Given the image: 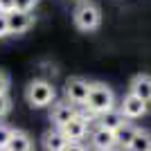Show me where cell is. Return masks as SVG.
<instances>
[{
    "label": "cell",
    "instance_id": "30bf717a",
    "mask_svg": "<svg viewBox=\"0 0 151 151\" xmlns=\"http://www.w3.org/2000/svg\"><path fill=\"white\" fill-rule=\"evenodd\" d=\"M129 93L135 95V97H140L142 101L151 99V75H135L131 79Z\"/></svg>",
    "mask_w": 151,
    "mask_h": 151
},
{
    "label": "cell",
    "instance_id": "7a4b0ae2",
    "mask_svg": "<svg viewBox=\"0 0 151 151\" xmlns=\"http://www.w3.org/2000/svg\"><path fill=\"white\" fill-rule=\"evenodd\" d=\"M25 97H27V104L34 108H43V106H50L54 101V86L45 79H34L29 81L25 90Z\"/></svg>",
    "mask_w": 151,
    "mask_h": 151
},
{
    "label": "cell",
    "instance_id": "ffe728a7",
    "mask_svg": "<svg viewBox=\"0 0 151 151\" xmlns=\"http://www.w3.org/2000/svg\"><path fill=\"white\" fill-rule=\"evenodd\" d=\"M63 151H88V147L83 145V142H70Z\"/></svg>",
    "mask_w": 151,
    "mask_h": 151
},
{
    "label": "cell",
    "instance_id": "52a82bcc",
    "mask_svg": "<svg viewBox=\"0 0 151 151\" xmlns=\"http://www.w3.org/2000/svg\"><path fill=\"white\" fill-rule=\"evenodd\" d=\"M90 147L95 151H113L117 147V140H115L113 131H106L101 126H95V131L90 133Z\"/></svg>",
    "mask_w": 151,
    "mask_h": 151
},
{
    "label": "cell",
    "instance_id": "5b68a950",
    "mask_svg": "<svg viewBox=\"0 0 151 151\" xmlns=\"http://www.w3.org/2000/svg\"><path fill=\"white\" fill-rule=\"evenodd\" d=\"M59 131L63 133V138L68 140V142H81V140L88 135V117H83V115L77 113L75 117L65 126H61Z\"/></svg>",
    "mask_w": 151,
    "mask_h": 151
},
{
    "label": "cell",
    "instance_id": "7c38bea8",
    "mask_svg": "<svg viewBox=\"0 0 151 151\" xmlns=\"http://www.w3.org/2000/svg\"><path fill=\"white\" fill-rule=\"evenodd\" d=\"M68 145H70V142L63 138V133L59 131V129H50V131L43 135V147H45V151H63Z\"/></svg>",
    "mask_w": 151,
    "mask_h": 151
},
{
    "label": "cell",
    "instance_id": "8fae6325",
    "mask_svg": "<svg viewBox=\"0 0 151 151\" xmlns=\"http://www.w3.org/2000/svg\"><path fill=\"white\" fill-rule=\"evenodd\" d=\"M124 122H129V120H124V115L117 111V108H111V111H106V113H101L99 117H97V126H101V129H106V131H117Z\"/></svg>",
    "mask_w": 151,
    "mask_h": 151
},
{
    "label": "cell",
    "instance_id": "8992f818",
    "mask_svg": "<svg viewBox=\"0 0 151 151\" xmlns=\"http://www.w3.org/2000/svg\"><path fill=\"white\" fill-rule=\"evenodd\" d=\"M122 115H124V120H138L142 115H147V108H145V101L135 97V95L126 93L124 99H122V106L117 108Z\"/></svg>",
    "mask_w": 151,
    "mask_h": 151
},
{
    "label": "cell",
    "instance_id": "ba28073f",
    "mask_svg": "<svg viewBox=\"0 0 151 151\" xmlns=\"http://www.w3.org/2000/svg\"><path fill=\"white\" fill-rule=\"evenodd\" d=\"M75 115H77V108L72 106L70 101H57L50 111V122L54 124V129H61V126H65Z\"/></svg>",
    "mask_w": 151,
    "mask_h": 151
},
{
    "label": "cell",
    "instance_id": "cb8c5ba5",
    "mask_svg": "<svg viewBox=\"0 0 151 151\" xmlns=\"http://www.w3.org/2000/svg\"><path fill=\"white\" fill-rule=\"evenodd\" d=\"M113 151H117V149H113Z\"/></svg>",
    "mask_w": 151,
    "mask_h": 151
},
{
    "label": "cell",
    "instance_id": "44dd1931",
    "mask_svg": "<svg viewBox=\"0 0 151 151\" xmlns=\"http://www.w3.org/2000/svg\"><path fill=\"white\" fill-rule=\"evenodd\" d=\"M14 9V0H0V14H9Z\"/></svg>",
    "mask_w": 151,
    "mask_h": 151
},
{
    "label": "cell",
    "instance_id": "3957f363",
    "mask_svg": "<svg viewBox=\"0 0 151 151\" xmlns=\"http://www.w3.org/2000/svg\"><path fill=\"white\" fill-rule=\"evenodd\" d=\"M75 25L77 29H81V32H93L99 27L101 23V12H99V7L93 5V2H81V5L75 9Z\"/></svg>",
    "mask_w": 151,
    "mask_h": 151
},
{
    "label": "cell",
    "instance_id": "7402d4cb",
    "mask_svg": "<svg viewBox=\"0 0 151 151\" xmlns=\"http://www.w3.org/2000/svg\"><path fill=\"white\" fill-rule=\"evenodd\" d=\"M2 36H9V32H7V14H0V38Z\"/></svg>",
    "mask_w": 151,
    "mask_h": 151
},
{
    "label": "cell",
    "instance_id": "ac0fdd59",
    "mask_svg": "<svg viewBox=\"0 0 151 151\" xmlns=\"http://www.w3.org/2000/svg\"><path fill=\"white\" fill-rule=\"evenodd\" d=\"M9 111H12V99L7 95H0V117H5Z\"/></svg>",
    "mask_w": 151,
    "mask_h": 151
},
{
    "label": "cell",
    "instance_id": "e0dca14e",
    "mask_svg": "<svg viewBox=\"0 0 151 151\" xmlns=\"http://www.w3.org/2000/svg\"><path fill=\"white\" fill-rule=\"evenodd\" d=\"M12 133H14V129H12V126L0 124V151H5V149H7L9 140H12Z\"/></svg>",
    "mask_w": 151,
    "mask_h": 151
},
{
    "label": "cell",
    "instance_id": "d6986e66",
    "mask_svg": "<svg viewBox=\"0 0 151 151\" xmlns=\"http://www.w3.org/2000/svg\"><path fill=\"white\" fill-rule=\"evenodd\" d=\"M7 90H9V77L0 72V95H7Z\"/></svg>",
    "mask_w": 151,
    "mask_h": 151
},
{
    "label": "cell",
    "instance_id": "277c9868",
    "mask_svg": "<svg viewBox=\"0 0 151 151\" xmlns=\"http://www.w3.org/2000/svg\"><path fill=\"white\" fill-rule=\"evenodd\" d=\"M88 90H90V81L81 79V77H70L65 81V99L70 104H86L88 99Z\"/></svg>",
    "mask_w": 151,
    "mask_h": 151
},
{
    "label": "cell",
    "instance_id": "2e32d148",
    "mask_svg": "<svg viewBox=\"0 0 151 151\" xmlns=\"http://www.w3.org/2000/svg\"><path fill=\"white\" fill-rule=\"evenodd\" d=\"M38 0H14V9L12 12H20V14H32Z\"/></svg>",
    "mask_w": 151,
    "mask_h": 151
},
{
    "label": "cell",
    "instance_id": "4fadbf2b",
    "mask_svg": "<svg viewBox=\"0 0 151 151\" xmlns=\"http://www.w3.org/2000/svg\"><path fill=\"white\" fill-rule=\"evenodd\" d=\"M32 149H34V145H32L29 135L25 131H20V129H14L12 140H9V145H7L5 151H32Z\"/></svg>",
    "mask_w": 151,
    "mask_h": 151
},
{
    "label": "cell",
    "instance_id": "9c48e42d",
    "mask_svg": "<svg viewBox=\"0 0 151 151\" xmlns=\"http://www.w3.org/2000/svg\"><path fill=\"white\" fill-rule=\"evenodd\" d=\"M32 27H34V16L32 14H20V12L7 14V32L9 34H25Z\"/></svg>",
    "mask_w": 151,
    "mask_h": 151
},
{
    "label": "cell",
    "instance_id": "6da1fadb",
    "mask_svg": "<svg viewBox=\"0 0 151 151\" xmlns=\"http://www.w3.org/2000/svg\"><path fill=\"white\" fill-rule=\"evenodd\" d=\"M83 106L88 108L93 115H97V117H99L101 113H106V111L115 108V93L108 88L106 83L95 81V83H90L88 99H86V104H83Z\"/></svg>",
    "mask_w": 151,
    "mask_h": 151
},
{
    "label": "cell",
    "instance_id": "603a6c76",
    "mask_svg": "<svg viewBox=\"0 0 151 151\" xmlns=\"http://www.w3.org/2000/svg\"><path fill=\"white\" fill-rule=\"evenodd\" d=\"M145 108H147V113H151V99L145 101Z\"/></svg>",
    "mask_w": 151,
    "mask_h": 151
},
{
    "label": "cell",
    "instance_id": "5bb4252c",
    "mask_svg": "<svg viewBox=\"0 0 151 151\" xmlns=\"http://www.w3.org/2000/svg\"><path fill=\"white\" fill-rule=\"evenodd\" d=\"M126 151H151V131H147V129H138Z\"/></svg>",
    "mask_w": 151,
    "mask_h": 151
},
{
    "label": "cell",
    "instance_id": "9a60e30c",
    "mask_svg": "<svg viewBox=\"0 0 151 151\" xmlns=\"http://www.w3.org/2000/svg\"><path fill=\"white\" fill-rule=\"evenodd\" d=\"M135 131H138V126H133L131 122H124V124L115 131V140H117V147H122V149H129V145H131L133 135H135Z\"/></svg>",
    "mask_w": 151,
    "mask_h": 151
}]
</instances>
